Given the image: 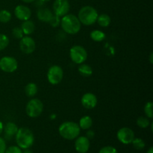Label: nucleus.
Masks as SVG:
<instances>
[{
	"label": "nucleus",
	"mask_w": 153,
	"mask_h": 153,
	"mask_svg": "<svg viewBox=\"0 0 153 153\" xmlns=\"http://www.w3.org/2000/svg\"><path fill=\"white\" fill-rule=\"evenodd\" d=\"M58 132L63 138L72 140L77 138L81 132L79 124L73 121H67L60 125Z\"/></svg>",
	"instance_id": "nucleus-2"
},
{
	"label": "nucleus",
	"mask_w": 153,
	"mask_h": 153,
	"mask_svg": "<svg viewBox=\"0 0 153 153\" xmlns=\"http://www.w3.org/2000/svg\"><path fill=\"white\" fill-rule=\"evenodd\" d=\"M97 22H98V24L101 27L106 28V27H108L111 24V17L108 14L102 13V14L99 15Z\"/></svg>",
	"instance_id": "nucleus-21"
},
{
	"label": "nucleus",
	"mask_w": 153,
	"mask_h": 153,
	"mask_svg": "<svg viewBox=\"0 0 153 153\" xmlns=\"http://www.w3.org/2000/svg\"><path fill=\"white\" fill-rule=\"evenodd\" d=\"M19 49L23 53L27 54V55L33 53L36 49L35 41L32 37L29 36H25L20 39Z\"/></svg>",
	"instance_id": "nucleus-11"
},
{
	"label": "nucleus",
	"mask_w": 153,
	"mask_h": 153,
	"mask_svg": "<svg viewBox=\"0 0 153 153\" xmlns=\"http://www.w3.org/2000/svg\"><path fill=\"white\" fill-rule=\"evenodd\" d=\"M61 26L67 34H76L81 30L82 23L76 15L67 13L61 19Z\"/></svg>",
	"instance_id": "nucleus-1"
},
{
	"label": "nucleus",
	"mask_w": 153,
	"mask_h": 153,
	"mask_svg": "<svg viewBox=\"0 0 153 153\" xmlns=\"http://www.w3.org/2000/svg\"><path fill=\"white\" fill-rule=\"evenodd\" d=\"M3 129H4V124L2 123V122H1V121H0V134L2 133Z\"/></svg>",
	"instance_id": "nucleus-34"
},
{
	"label": "nucleus",
	"mask_w": 153,
	"mask_h": 153,
	"mask_svg": "<svg viewBox=\"0 0 153 153\" xmlns=\"http://www.w3.org/2000/svg\"><path fill=\"white\" fill-rule=\"evenodd\" d=\"M11 13L7 10H0V22L7 23L11 19Z\"/></svg>",
	"instance_id": "nucleus-23"
},
{
	"label": "nucleus",
	"mask_w": 153,
	"mask_h": 153,
	"mask_svg": "<svg viewBox=\"0 0 153 153\" xmlns=\"http://www.w3.org/2000/svg\"><path fill=\"white\" fill-rule=\"evenodd\" d=\"M70 5L68 0H55L53 3L54 14L58 16H64L70 10Z\"/></svg>",
	"instance_id": "nucleus-10"
},
{
	"label": "nucleus",
	"mask_w": 153,
	"mask_h": 153,
	"mask_svg": "<svg viewBox=\"0 0 153 153\" xmlns=\"http://www.w3.org/2000/svg\"><path fill=\"white\" fill-rule=\"evenodd\" d=\"M40 1H41L42 2H46V1H50V0H40Z\"/></svg>",
	"instance_id": "nucleus-39"
},
{
	"label": "nucleus",
	"mask_w": 153,
	"mask_h": 153,
	"mask_svg": "<svg viewBox=\"0 0 153 153\" xmlns=\"http://www.w3.org/2000/svg\"><path fill=\"white\" fill-rule=\"evenodd\" d=\"M22 153H33V152H31V150H29L28 149H25V151H24V152Z\"/></svg>",
	"instance_id": "nucleus-38"
},
{
	"label": "nucleus",
	"mask_w": 153,
	"mask_h": 153,
	"mask_svg": "<svg viewBox=\"0 0 153 153\" xmlns=\"http://www.w3.org/2000/svg\"><path fill=\"white\" fill-rule=\"evenodd\" d=\"M49 24L51 26L53 27V28H57V27H58L61 25V18H60V16L54 14L52 19L49 21Z\"/></svg>",
	"instance_id": "nucleus-29"
},
{
	"label": "nucleus",
	"mask_w": 153,
	"mask_h": 153,
	"mask_svg": "<svg viewBox=\"0 0 153 153\" xmlns=\"http://www.w3.org/2000/svg\"><path fill=\"white\" fill-rule=\"evenodd\" d=\"M144 113L146 117L149 119L153 118V103L152 102H148L144 106Z\"/></svg>",
	"instance_id": "nucleus-26"
},
{
	"label": "nucleus",
	"mask_w": 153,
	"mask_h": 153,
	"mask_svg": "<svg viewBox=\"0 0 153 153\" xmlns=\"http://www.w3.org/2000/svg\"><path fill=\"white\" fill-rule=\"evenodd\" d=\"M18 62L13 57L4 56L0 59V69L5 73H13L17 70Z\"/></svg>",
	"instance_id": "nucleus-8"
},
{
	"label": "nucleus",
	"mask_w": 153,
	"mask_h": 153,
	"mask_svg": "<svg viewBox=\"0 0 153 153\" xmlns=\"http://www.w3.org/2000/svg\"><path fill=\"white\" fill-rule=\"evenodd\" d=\"M91 38L95 42H102L105 39V34L100 30H94L90 34Z\"/></svg>",
	"instance_id": "nucleus-22"
},
{
	"label": "nucleus",
	"mask_w": 153,
	"mask_h": 153,
	"mask_svg": "<svg viewBox=\"0 0 153 153\" xmlns=\"http://www.w3.org/2000/svg\"><path fill=\"white\" fill-rule=\"evenodd\" d=\"M22 1L25 3H31L35 1V0H22Z\"/></svg>",
	"instance_id": "nucleus-36"
},
{
	"label": "nucleus",
	"mask_w": 153,
	"mask_h": 153,
	"mask_svg": "<svg viewBox=\"0 0 153 153\" xmlns=\"http://www.w3.org/2000/svg\"><path fill=\"white\" fill-rule=\"evenodd\" d=\"M79 127L81 129L88 130L91 128L93 126V120L90 116H84L79 120Z\"/></svg>",
	"instance_id": "nucleus-18"
},
{
	"label": "nucleus",
	"mask_w": 153,
	"mask_h": 153,
	"mask_svg": "<svg viewBox=\"0 0 153 153\" xmlns=\"http://www.w3.org/2000/svg\"><path fill=\"white\" fill-rule=\"evenodd\" d=\"M99 153H118V152H117V150L116 149V148H114V146H107L102 148V149L100 150V152H99Z\"/></svg>",
	"instance_id": "nucleus-30"
},
{
	"label": "nucleus",
	"mask_w": 153,
	"mask_h": 153,
	"mask_svg": "<svg viewBox=\"0 0 153 153\" xmlns=\"http://www.w3.org/2000/svg\"><path fill=\"white\" fill-rule=\"evenodd\" d=\"M149 61H150V64H152L153 63V53L151 52L150 55H149Z\"/></svg>",
	"instance_id": "nucleus-35"
},
{
	"label": "nucleus",
	"mask_w": 153,
	"mask_h": 153,
	"mask_svg": "<svg viewBox=\"0 0 153 153\" xmlns=\"http://www.w3.org/2000/svg\"><path fill=\"white\" fill-rule=\"evenodd\" d=\"M12 35L14 38L20 40L21 38L24 37V34L22 32V30L20 27H15L12 30Z\"/></svg>",
	"instance_id": "nucleus-28"
},
{
	"label": "nucleus",
	"mask_w": 153,
	"mask_h": 153,
	"mask_svg": "<svg viewBox=\"0 0 153 153\" xmlns=\"http://www.w3.org/2000/svg\"><path fill=\"white\" fill-rule=\"evenodd\" d=\"M117 137L120 143L123 144H129V143H131L132 140L135 137V135L131 128L123 127L118 130L117 133Z\"/></svg>",
	"instance_id": "nucleus-9"
},
{
	"label": "nucleus",
	"mask_w": 153,
	"mask_h": 153,
	"mask_svg": "<svg viewBox=\"0 0 153 153\" xmlns=\"http://www.w3.org/2000/svg\"><path fill=\"white\" fill-rule=\"evenodd\" d=\"M79 73L84 77H89L93 74V69L90 65L86 64H81L79 65Z\"/></svg>",
	"instance_id": "nucleus-20"
},
{
	"label": "nucleus",
	"mask_w": 153,
	"mask_h": 153,
	"mask_svg": "<svg viewBox=\"0 0 153 153\" xmlns=\"http://www.w3.org/2000/svg\"><path fill=\"white\" fill-rule=\"evenodd\" d=\"M146 153H153V148L152 147V146H151V147L149 148V149H148L147 152H146Z\"/></svg>",
	"instance_id": "nucleus-37"
},
{
	"label": "nucleus",
	"mask_w": 153,
	"mask_h": 153,
	"mask_svg": "<svg viewBox=\"0 0 153 153\" xmlns=\"http://www.w3.org/2000/svg\"><path fill=\"white\" fill-rule=\"evenodd\" d=\"M10 40L8 37L4 34H0V51L4 50L9 45Z\"/></svg>",
	"instance_id": "nucleus-27"
},
{
	"label": "nucleus",
	"mask_w": 153,
	"mask_h": 153,
	"mask_svg": "<svg viewBox=\"0 0 153 153\" xmlns=\"http://www.w3.org/2000/svg\"><path fill=\"white\" fill-rule=\"evenodd\" d=\"M4 153H22V149L18 146H10L7 148Z\"/></svg>",
	"instance_id": "nucleus-31"
},
{
	"label": "nucleus",
	"mask_w": 153,
	"mask_h": 153,
	"mask_svg": "<svg viewBox=\"0 0 153 153\" xmlns=\"http://www.w3.org/2000/svg\"><path fill=\"white\" fill-rule=\"evenodd\" d=\"M63 78L64 71L60 66L53 65L49 67L47 72V79L51 85H58L61 82Z\"/></svg>",
	"instance_id": "nucleus-7"
},
{
	"label": "nucleus",
	"mask_w": 153,
	"mask_h": 153,
	"mask_svg": "<svg viewBox=\"0 0 153 153\" xmlns=\"http://www.w3.org/2000/svg\"><path fill=\"white\" fill-rule=\"evenodd\" d=\"M94 136H95V133H94V131H93V130L88 129V131H87L86 133V137L90 140V139L94 138Z\"/></svg>",
	"instance_id": "nucleus-33"
},
{
	"label": "nucleus",
	"mask_w": 153,
	"mask_h": 153,
	"mask_svg": "<svg viewBox=\"0 0 153 153\" xmlns=\"http://www.w3.org/2000/svg\"><path fill=\"white\" fill-rule=\"evenodd\" d=\"M37 92H38V88H37L36 84L33 83V82H30L25 86V93L27 97H34V96L37 95Z\"/></svg>",
	"instance_id": "nucleus-19"
},
{
	"label": "nucleus",
	"mask_w": 153,
	"mask_h": 153,
	"mask_svg": "<svg viewBox=\"0 0 153 153\" xmlns=\"http://www.w3.org/2000/svg\"><path fill=\"white\" fill-rule=\"evenodd\" d=\"M98 12L92 6H84L79 10L78 18L82 24L91 25L95 23L98 18Z\"/></svg>",
	"instance_id": "nucleus-4"
},
{
	"label": "nucleus",
	"mask_w": 153,
	"mask_h": 153,
	"mask_svg": "<svg viewBox=\"0 0 153 153\" xmlns=\"http://www.w3.org/2000/svg\"><path fill=\"white\" fill-rule=\"evenodd\" d=\"M75 149L79 153H86L89 150L91 143L90 140L86 136H80L76 138Z\"/></svg>",
	"instance_id": "nucleus-13"
},
{
	"label": "nucleus",
	"mask_w": 153,
	"mask_h": 153,
	"mask_svg": "<svg viewBox=\"0 0 153 153\" xmlns=\"http://www.w3.org/2000/svg\"><path fill=\"white\" fill-rule=\"evenodd\" d=\"M43 111V104L38 99H31L28 102L25 107L26 114L31 118H37Z\"/></svg>",
	"instance_id": "nucleus-5"
},
{
	"label": "nucleus",
	"mask_w": 153,
	"mask_h": 153,
	"mask_svg": "<svg viewBox=\"0 0 153 153\" xmlns=\"http://www.w3.org/2000/svg\"><path fill=\"white\" fill-rule=\"evenodd\" d=\"M137 125L141 128H146L150 125V121L146 117H139L137 120Z\"/></svg>",
	"instance_id": "nucleus-24"
},
{
	"label": "nucleus",
	"mask_w": 153,
	"mask_h": 153,
	"mask_svg": "<svg viewBox=\"0 0 153 153\" xmlns=\"http://www.w3.org/2000/svg\"><path fill=\"white\" fill-rule=\"evenodd\" d=\"M14 14L21 21L28 20L31 16V10L28 6L19 4L14 9Z\"/></svg>",
	"instance_id": "nucleus-12"
},
{
	"label": "nucleus",
	"mask_w": 153,
	"mask_h": 153,
	"mask_svg": "<svg viewBox=\"0 0 153 153\" xmlns=\"http://www.w3.org/2000/svg\"><path fill=\"white\" fill-rule=\"evenodd\" d=\"M81 102L85 108L93 109L97 106V98L93 93H86L82 96Z\"/></svg>",
	"instance_id": "nucleus-14"
},
{
	"label": "nucleus",
	"mask_w": 153,
	"mask_h": 153,
	"mask_svg": "<svg viewBox=\"0 0 153 153\" xmlns=\"http://www.w3.org/2000/svg\"><path fill=\"white\" fill-rule=\"evenodd\" d=\"M20 28H22L23 34H25L26 36H28L34 31V30H35V25H34V23L32 21L28 19V20L23 21Z\"/></svg>",
	"instance_id": "nucleus-16"
},
{
	"label": "nucleus",
	"mask_w": 153,
	"mask_h": 153,
	"mask_svg": "<svg viewBox=\"0 0 153 153\" xmlns=\"http://www.w3.org/2000/svg\"><path fill=\"white\" fill-rule=\"evenodd\" d=\"M70 57L73 63L81 64H83L88 58V52L83 46L75 45L70 49Z\"/></svg>",
	"instance_id": "nucleus-6"
},
{
	"label": "nucleus",
	"mask_w": 153,
	"mask_h": 153,
	"mask_svg": "<svg viewBox=\"0 0 153 153\" xmlns=\"http://www.w3.org/2000/svg\"><path fill=\"white\" fill-rule=\"evenodd\" d=\"M18 128L17 126L13 122H8L5 124V126H4V129L3 131L5 133V135L7 137H13V136H15V134L17 132Z\"/></svg>",
	"instance_id": "nucleus-17"
},
{
	"label": "nucleus",
	"mask_w": 153,
	"mask_h": 153,
	"mask_svg": "<svg viewBox=\"0 0 153 153\" xmlns=\"http://www.w3.org/2000/svg\"><path fill=\"white\" fill-rule=\"evenodd\" d=\"M7 146H6L5 140L0 137V153H4L5 152Z\"/></svg>",
	"instance_id": "nucleus-32"
},
{
	"label": "nucleus",
	"mask_w": 153,
	"mask_h": 153,
	"mask_svg": "<svg viewBox=\"0 0 153 153\" xmlns=\"http://www.w3.org/2000/svg\"><path fill=\"white\" fill-rule=\"evenodd\" d=\"M15 136H16V144L22 149H28L34 143V134L28 128L22 127V128H19Z\"/></svg>",
	"instance_id": "nucleus-3"
},
{
	"label": "nucleus",
	"mask_w": 153,
	"mask_h": 153,
	"mask_svg": "<svg viewBox=\"0 0 153 153\" xmlns=\"http://www.w3.org/2000/svg\"><path fill=\"white\" fill-rule=\"evenodd\" d=\"M54 13H52V10L47 7H42L38 9L37 12V19L41 22H46V23H49Z\"/></svg>",
	"instance_id": "nucleus-15"
},
{
	"label": "nucleus",
	"mask_w": 153,
	"mask_h": 153,
	"mask_svg": "<svg viewBox=\"0 0 153 153\" xmlns=\"http://www.w3.org/2000/svg\"><path fill=\"white\" fill-rule=\"evenodd\" d=\"M131 143L133 145V147L137 150H142V149H144L145 146H146L144 140H142L141 138H138V137H137V138L134 137Z\"/></svg>",
	"instance_id": "nucleus-25"
}]
</instances>
